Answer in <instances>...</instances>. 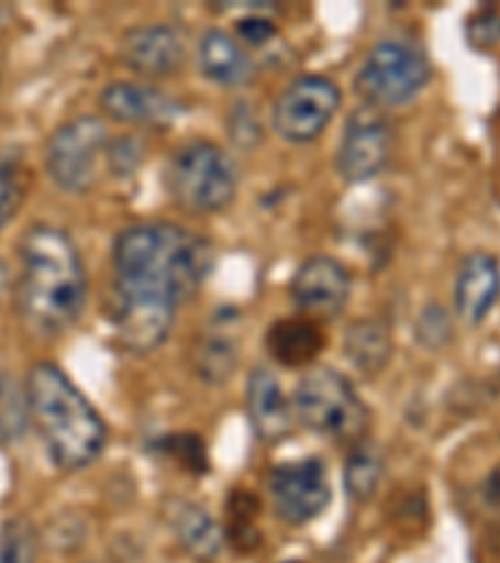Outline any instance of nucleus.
Here are the masks:
<instances>
[{"label":"nucleus","mask_w":500,"mask_h":563,"mask_svg":"<svg viewBox=\"0 0 500 563\" xmlns=\"http://www.w3.org/2000/svg\"><path fill=\"white\" fill-rule=\"evenodd\" d=\"M213 271V249L184 225L151 221L118 233L113 243V303L178 311Z\"/></svg>","instance_id":"f257e3e1"},{"label":"nucleus","mask_w":500,"mask_h":563,"mask_svg":"<svg viewBox=\"0 0 500 563\" xmlns=\"http://www.w3.org/2000/svg\"><path fill=\"white\" fill-rule=\"evenodd\" d=\"M18 311L38 335H60L84 313L88 274L70 235L51 223L31 225L21 239Z\"/></svg>","instance_id":"f03ea898"},{"label":"nucleus","mask_w":500,"mask_h":563,"mask_svg":"<svg viewBox=\"0 0 500 563\" xmlns=\"http://www.w3.org/2000/svg\"><path fill=\"white\" fill-rule=\"evenodd\" d=\"M25 396L35 431L60 471H84L100 459L108 426L58 363H35L25 378Z\"/></svg>","instance_id":"7ed1b4c3"},{"label":"nucleus","mask_w":500,"mask_h":563,"mask_svg":"<svg viewBox=\"0 0 500 563\" xmlns=\"http://www.w3.org/2000/svg\"><path fill=\"white\" fill-rule=\"evenodd\" d=\"M241 176L233 156L218 143L190 141L173 153L166 166L170 201L190 216H213L238 196Z\"/></svg>","instance_id":"20e7f679"},{"label":"nucleus","mask_w":500,"mask_h":563,"mask_svg":"<svg viewBox=\"0 0 500 563\" xmlns=\"http://www.w3.org/2000/svg\"><path fill=\"white\" fill-rule=\"evenodd\" d=\"M298 421L333 441L356 443L368 431L370 413L356 386L335 368H313L300 378L293 396Z\"/></svg>","instance_id":"39448f33"},{"label":"nucleus","mask_w":500,"mask_h":563,"mask_svg":"<svg viewBox=\"0 0 500 563\" xmlns=\"http://www.w3.org/2000/svg\"><path fill=\"white\" fill-rule=\"evenodd\" d=\"M111 139L105 123L96 115H76L58 125L45 143V170L63 194L80 196L96 188L108 158Z\"/></svg>","instance_id":"423d86ee"},{"label":"nucleus","mask_w":500,"mask_h":563,"mask_svg":"<svg viewBox=\"0 0 500 563\" xmlns=\"http://www.w3.org/2000/svg\"><path fill=\"white\" fill-rule=\"evenodd\" d=\"M431 80V63L405 41H380L356 76V90L373 108H400L415 101Z\"/></svg>","instance_id":"0eeeda50"},{"label":"nucleus","mask_w":500,"mask_h":563,"mask_svg":"<svg viewBox=\"0 0 500 563\" xmlns=\"http://www.w3.org/2000/svg\"><path fill=\"white\" fill-rule=\"evenodd\" d=\"M343 103L341 88L325 76H300L284 88L273 106V129L296 145L313 143L329 129Z\"/></svg>","instance_id":"6e6552de"},{"label":"nucleus","mask_w":500,"mask_h":563,"mask_svg":"<svg viewBox=\"0 0 500 563\" xmlns=\"http://www.w3.org/2000/svg\"><path fill=\"white\" fill-rule=\"evenodd\" d=\"M268 494L280 521L288 526L311 523L331 506L329 468L318 456L278 463L268 474Z\"/></svg>","instance_id":"1a4fd4ad"},{"label":"nucleus","mask_w":500,"mask_h":563,"mask_svg":"<svg viewBox=\"0 0 500 563\" xmlns=\"http://www.w3.org/2000/svg\"><path fill=\"white\" fill-rule=\"evenodd\" d=\"M390 148H393V131L386 115L373 106H360L345 123L335 168L345 184H363L384 174Z\"/></svg>","instance_id":"9d476101"},{"label":"nucleus","mask_w":500,"mask_h":563,"mask_svg":"<svg viewBox=\"0 0 500 563\" xmlns=\"http://www.w3.org/2000/svg\"><path fill=\"white\" fill-rule=\"evenodd\" d=\"M353 280L338 258L313 256L300 263L290 280V298L303 316L335 318L348 306Z\"/></svg>","instance_id":"9b49d317"},{"label":"nucleus","mask_w":500,"mask_h":563,"mask_svg":"<svg viewBox=\"0 0 500 563\" xmlns=\"http://www.w3.org/2000/svg\"><path fill=\"white\" fill-rule=\"evenodd\" d=\"M243 313L225 306L208 318L193 346V368L205 386H223L241 358Z\"/></svg>","instance_id":"f8f14e48"},{"label":"nucleus","mask_w":500,"mask_h":563,"mask_svg":"<svg viewBox=\"0 0 500 563\" xmlns=\"http://www.w3.org/2000/svg\"><path fill=\"white\" fill-rule=\"evenodd\" d=\"M123 66L138 76L156 80L170 78L186 66V43L173 25H138L121 41Z\"/></svg>","instance_id":"ddd939ff"},{"label":"nucleus","mask_w":500,"mask_h":563,"mask_svg":"<svg viewBox=\"0 0 500 563\" xmlns=\"http://www.w3.org/2000/svg\"><path fill=\"white\" fill-rule=\"evenodd\" d=\"M100 108L108 118L118 123L131 125H173V121L184 113V106L166 90L148 84H131V80H118L105 86L98 98Z\"/></svg>","instance_id":"4468645a"},{"label":"nucleus","mask_w":500,"mask_h":563,"mask_svg":"<svg viewBox=\"0 0 500 563\" xmlns=\"http://www.w3.org/2000/svg\"><path fill=\"white\" fill-rule=\"evenodd\" d=\"M500 298V263L488 251H473L460 261L453 306L466 325H480Z\"/></svg>","instance_id":"2eb2a0df"},{"label":"nucleus","mask_w":500,"mask_h":563,"mask_svg":"<svg viewBox=\"0 0 500 563\" xmlns=\"http://www.w3.org/2000/svg\"><path fill=\"white\" fill-rule=\"evenodd\" d=\"M245 404H248V421L260 441L276 443L290 433L293 404H288L278 378L266 366L253 368L248 376Z\"/></svg>","instance_id":"dca6fc26"},{"label":"nucleus","mask_w":500,"mask_h":563,"mask_svg":"<svg viewBox=\"0 0 500 563\" xmlns=\"http://www.w3.org/2000/svg\"><path fill=\"white\" fill-rule=\"evenodd\" d=\"M198 60L203 76L223 88L248 86L256 76V60L245 51V45L221 29L203 33L198 45Z\"/></svg>","instance_id":"f3484780"},{"label":"nucleus","mask_w":500,"mask_h":563,"mask_svg":"<svg viewBox=\"0 0 500 563\" xmlns=\"http://www.w3.org/2000/svg\"><path fill=\"white\" fill-rule=\"evenodd\" d=\"M266 349L286 368L311 366L325 349V331L311 316L280 318L266 333Z\"/></svg>","instance_id":"a211bd4d"},{"label":"nucleus","mask_w":500,"mask_h":563,"mask_svg":"<svg viewBox=\"0 0 500 563\" xmlns=\"http://www.w3.org/2000/svg\"><path fill=\"white\" fill-rule=\"evenodd\" d=\"M170 526L188 556L211 563L223 551V531L213 516L196 504H178L170 514Z\"/></svg>","instance_id":"6ab92c4d"},{"label":"nucleus","mask_w":500,"mask_h":563,"mask_svg":"<svg viewBox=\"0 0 500 563\" xmlns=\"http://www.w3.org/2000/svg\"><path fill=\"white\" fill-rule=\"evenodd\" d=\"M345 356L363 376H378L393 356V339L386 323L373 321V318L353 323L345 331Z\"/></svg>","instance_id":"aec40b11"},{"label":"nucleus","mask_w":500,"mask_h":563,"mask_svg":"<svg viewBox=\"0 0 500 563\" xmlns=\"http://www.w3.org/2000/svg\"><path fill=\"white\" fill-rule=\"evenodd\" d=\"M384 471H386L384 453H380L376 443L356 441L348 453V459H345V471H343L345 492L360 504L368 501V498L376 496L380 478H384Z\"/></svg>","instance_id":"412c9836"},{"label":"nucleus","mask_w":500,"mask_h":563,"mask_svg":"<svg viewBox=\"0 0 500 563\" xmlns=\"http://www.w3.org/2000/svg\"><path fill=\"white\" fill-rule=\"evenodd\" d=\"M31 411L25 384L11 374H0V443H18L29 431Z\"/></svg>","instance_id":"4be33fe9"},{"label":"nucleus","mask_w":500,"mask_h":563,"mask_svg":"<svg viewBox=\"0 0 500 563\" xmlns=\"http://www.w3.org/2000/svg\"><path fill=\"white\" fill-rule=\"evenodd\" d=\"M31 190V170L25 168L18 153H8L0 158V231L5 229L21 208Z\"/></svg>","instance_id":"5701e85b"},{"label":"nucleus","mask_w":500,"mask_h":563,"mask_svg":"<svg viewBox=\"0 0 500 563\" xmlns=\"http://www.w3.org/2000/svg\"><path fill=\"white\" fill-rule=\"evenodd\" d=\"M153 451L160 453L163 459L176 463V466L184 468L186 474L203 476L211 471V459H208L205 441L200 439L198 433L180 431V433L163 435V439L153 441Z\"/></svg>","instance_id":"b1692460"},{"label":"nucleus","mask_w":500,"mask_h":563,"mask_svg":"<svg viewBox=\"0 0 500 563\" xmlns=\"http://www.w3.org/2000/svg\"><path fill=\"white\" fill-rule=\"evenodd\" d=\"M260 504L248 492H235L229 498V539L233 549L241 553H251L258 549L260 529H258Z\"/></svg>","instance_id":"393cba45"},{"label":"nucleus","mask_w":500,"mask_h":563,"mask_svg":"<svg viewBox=\"0 0 500 563\" xmlns=\"http://www.w3.org/2000/svg\"><path fill=\"white\" fill-rule=\"evenodd\" d=\"M41 539L31 519L11 516L0 523V563H38Z\"/></svg>","instance_id":"a878e982"},{"label":"nucleus","mask_w":500,"mask_h":563,"mask_svg":"<svg viewBox=\"0 0 500 563\" xmlns=\"http://www.w3.org/2000/svg\"><path fill=\"white\" fill-rule=\"evenodd\" d=\"M415 339L423 349L438 351L453 341V321L448 311L438 303H429L415 321Z\"/></svg>","instance_id":"bb28decb"},{"label":"nucleus","mask_w":500,"mask_h":563,"mask_svg":"<svg viewBox=\"0 0 500 563\" xmlns=\"http://www.w3.org/2000/svg\"><path fill=\"white\" fill-rule=\"evenodd\" d=\"M466 41L470 48L488 51L500 45V13L493 8L473 13L466 23Z\"/></svg>","instance_id":"cd10ccee"},{"label":"nucleus","mask_w":500,"mask_h":563,"mask_svg":"<svg viewBox=\"0 0 500 563\" xmlns=\"http://www.w3.org/2000/svg\"><path fill=\"white\" fill-rule=\"evenodd\" d=\"M143 161V141L138 135H121V139L111 141L108 148V168L115 176H131Z\"/></svg>","instance_id":"c85d7f7f"},{"label":"nucleus","mask_w":500,"mask_h":563,"mask_svg":"<svg viewBox=\"0 0 500 563\" xmlns=\"http://www.w3.org/2000/svg\"><path fill=\"white\" fill-rule=\"evenodd\" d=\"M229 135L241 148H253L260 141V121L248 103H238L229 115Z\"/></svg>","instance_id":"c756f323"},{"label":"nucleus","mask_w":500,"mask_h":563,"mask_svg":"<svg viewBox=\"0 0 500 563\" xmlns=\"http://www.w3.org/2000/svg\"><path fill=\"white\" fill-rule=\"evenodd\" d=\"M235 33H238V38L251 45V48H263V45L270 43L276 38V23L270 21V18H263V15H245L241 18L238 23H235Z\"/></svg>","instance_id":"7c9ffc66"},{"label":"nucleus","mask_w":500,"mask_h":563,"mask_svg":"<svg viewBox=\"0 0 500 563\" xmlns=\"http://www.w3.org/2000/svg\"><path fill=\"white\" fill-rule=\"evenodd\" d=\"M484 504L490 508V511L500 514V463L490 471L486 484H484Z\"/></svg>","instance_id":"2f4dec72"},{"label":"nucleus","mask_w":500,"mask_h":563,"mask_svg":"<svg viewBox=\"0 0 500 563\" xmlns=\"http://www.w3.org/2000/svg\"><path fill=\"white\" fill-rule=\"evenodd\" d=\"M5 290H8V266L3 263V258H0V303H3Z\"/></svg>","instance_id":"473e14b6"},{"label":"nucleus","mask_w":500,"mask_h":563,"mask_svg":"<svg viewBox=\"0 0 500 563\" xmlns=\"http://www.w3.org/2000/svg\"><path fill=\"white\" fill-rule=\"evenodd\" d=\"M286 563H300V561H286Z\"/></svg>","instance_id":"72a5a7b5"}]
</instances>
